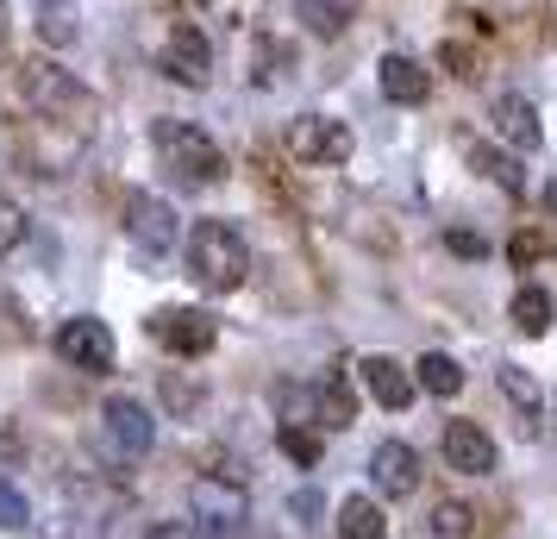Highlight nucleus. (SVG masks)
I'll return each mask as SVG.
<instances>
[{"mask_svg":"<svg viewBox=\"0 0 557 539\" xmlns=\"http://www.w3.org/2000/svg\"><path fill=\"white\" fill-rule=\"evenodd\" d=\"M188 277L213 295H232V289L251 277V252H245V238L238 226L226 220H201V226L188 232Z\"/></svg>","mask_w":557,"mask_h":539,"instance_id":"f257e3e1","label":"nucleus"},{"mask_svg":"<svg viewBox=\"0 0 557 539\" xmlns=\"http://www.w3.org/2000/svg\"><path fill=\"white\" fill-rule=\"evenodd\" d=\"M151 145H157V163L176 182H188V188H207V182L226 176V151H220L201 126H188V120H157Z\"/></svg>","mask_w":557,"mask_h":539,"instance_id":"f03ea898","label":"nucleus"},{"mask_svg":"<svg viewBox=\"0 0 557 539\" xmlns=\"http://www.w3.org/2000/svg\"><path fill=\"white\" fill-rule=\"evenodd\" d=\"M188 509H195V527H201V539H232L238 527H245V489L226 483V477H201V483L188 489Z\"/></svg>","mask_w":557,"mask_h":539,"instance_id":"7ed1b4c3","label":"nucleus"},{"mask_svg":"<svg viewBox=\"0 0 557 539\" xmlns=\"http://www.w3.org/2000/svg\"><path fill=\"white\" fill-rule=\"evenodd\" d=\"M126 238H132V252L163 257L170 245H176V207L157 201V195H132V207H126Z\"/></svg>","mask_w":557,"mask_h":539,"instance_id":"20e7f679","label":"nucleus"},{"mask_svg":"<svg viewBox=\"0 0 557 539\" xmlns=\"http://www.w3.org/2000/svg\"><path fill=\"white\" fill-rule=\"evenodd\" d=\"M57 358H70L76 370H107V364H113V333H107V320H95V314L63 320V327H57Z\"/></svg>","mask_w":557,"mask_h":539,"instance_id":"39448f33","label":"nucleus"},{"mask_svg":"<svg viewBox=\"0 0 557 539\" xmlns=\"http://www.w3.org/2000/svg\"><path fill=\"white\" fill-rule=\"evenodd\" d=\"M370 483H376V495H388V502H407V495L420 489V452H413L407 439H382L376 452H370Z\"/></svg>","mask_w":557,"mask_h":539,"instance_id":"423d86ee","label":"nucleus"},{"mask_svg":"<svg viewBox=\"0 0 557 539\" xmlns=\"http://www.w3.org/2000/svg\"><path fill=\"white\" fill-rule=\"evenodd\" d=\"M151 339L163 352H176V358H207L213 352V320L201 308H163L151 320Z\"/></svg>","mask_w":557,"mask_h":539,"instance_id":"0eeeda50","label":"nucleus"},{"mask_svg":"<svg viewBox=\"0 0 557 539\" xmlns=\"http://www.w3.org/2000/svg\"><path fill=\"white\" fill-rule=\"evenodd\" d=\"M288 151L301 157V163H345V157H351V132H345V120L307 113V120H295V132H288Z\"/></svg>","mask_w":557,"mask_h":539,"instance_id":"6e6552de","label":"nucleus"},{"mask_svg":"<svg viewBox=\"0 0 557 539\" xmlns=\"http://www.w3.org/2000/svg\"><path fill=\"white\" fill-rule=\"evenodd\" d=\"M163 70H170V82H182V88H207V76H213L207 32L182 20V26L170 32V45H163Z\"/></svg>","mask_w":557,"mask_h":539,"instance_id":"1a4fd4ad","label":"nucleus"},{"mask_svg":"<svg viewBox=\"0 0 557 539\" xmlns=\"http://www.w3.org/2000/svg\"><path fill=\"white\" fill-rule=\"evenodd\" d=\"M101 420H107V439H113L126 458H145V452H151L157 420H151V408H145V402H132V395H113V402L101 408Z\"/></svg>","mask_w":557,"mask_h":539,"instance_id":"9d476101","label":"nucleus"},{"mask_svg":"<svg viewBox=\"0 0 557 539\" xmlns=\"http://www.w3.org/2000/svg\"><path fill=\"white\" fill-rule=\"evenodd\" d=\"M445 464L463 470V477H488L495 470V439L482 433L476 420H451L445 427Z\"/></svg>","mask_w":557,"mask_h":539,"instance_id":"9b49d317","label":"nucleus"},{"mask_svg":"<svg viewBox=\"0 0 557 539\" xmlns=\"http://www.w3.org/2000/svg\"><path fill=\"white\" fill-rule=\"evenodd\" d=\"M376 82H382V95L395 107H420L432 95V76L413 63V57H401V51H388L382 57V70H376Z\"/></svg>","mask_w":557,"mask_h":539,"instance_id":"f8f14e48","label":"nucleus"},{"mask_svg":"<svg viewBox=\"0 0 557 539\" xmlns=\"http://www.w3.org/2000/svg\"><path fill=\"white\" fill-rule=\"evenodd\" d=\"M357 377H363V389L376 395L382 408H407V395H413V370L395 358H363L357 364Z\"/></svg>","mask_w":557,"mask_h":539,"instance_id":"ddd939ff","label":"nucleus"},{"mask_svg":"<svg viewBox=\"0 0 557 539\" xmlns=\"http://www.w3.org/2000/svg\"><path fill=\"white\" fill-rule=\"evenodd\" d=\"M488 120H495V132H502L507 145H520V151H539V113H532V101H520V95H495V107H488Z\"/></svg>","mask_w":557,"mask_h":539,"instance_id":"4468645a","label":"nucleus"},{"mask_svg":"<svg viewBox=\"0 0 557 539\" xmlns=\"http://www.w3.org/2000/svg\"><path fill=\"white\" fill-rule=\"evenodd\" d=\"M26 95L38 101V113H57V107H88V95H82L63 70H51V63H26Z\"/></svg>","mask_w":557,"mask_h":539,"instance_id":"2eb2a0df","label":"nucleus"},{"mask_svg":"<svg viewBox=\"0 0 557 539\" xmlns=\"http://www.w3.org/2000/svg\"><path fill=\"white\" fill-rule=\"evenodd\" d=\"M307 408H313V420H320V427H332V433H338V427H351V420H357V395H351V383H345V377H320V383L307 389Z\"/></svg>","mask_w":557,"mask_h":539,"instance_id":"dca6fc26","label":"nucleus"},{"mask_svg":"<svg viewBox=\"0 0 557 539\" xmlns=\"http://www.w3.org/2000/svg\"><path fill=\"white\" fill-rule=\"evenodd\" d=\"M295 13L313 38H338L357 20V0H295Z\"/></svg>","mask_w":557,"mask_h":539,"instance_id":"f3484780","label":"nucleus"},{"mask_svg":"<svg viewBox=\"0 0 557 539\" xmlns=\"http://www.w3.org/2000/svg\"><path fill=\"white\" fill-rule=\"evenodd\" d=\"M413 383L426 389V395H438V402H451L457 389H463V364L451 352H426V358L413 364Z\"/></svg>","mask_w":557,"mask_h":539,"instance_id":"a211bd4d","label":"nucleus"},{"mask_svg":"<svg viewBox=\"0 0 557 539\" xmlns=\"http://www.w3.org/2000/svg\"><path fill=\"white\" fill-rule=\"evenodd\" d=\"M76 32H82V13H76V0H38V38L45 45H76Z\"/></svg>","mask_w":557,"mask_h":539,"instance_id":"6ab92c4d","label":"nucleus"},{"mask_svg":"<svg viewBox=\"0 0 557 539\" xmlns=\"http://www.w3.org/2000/svg\"><path fill=\"white\" fill-rule=\"evenodd\" d=\"M338 539H388V520L370 495H351L345 509H338Z\"/></svg>","mask_w":557,"mask_h":539,"instance_id":"aec40b11","label":"nucleus"},{"mask_svg":"<svg viewBox=\"0 0 557 539\" xmlns=\"http://www.w3.org/2000/svg\"><path fill=\"white\" fill-rule=\"evenodd\" d=\"M513 327H520L527 339H539L545 327H552V295H545L539 283H527L520 295H513Z\"/></svg>","mask_w":557,"mask_h":539,"instance_id":"412c9836","label":"nucleus"},{"mask_svg":"<svg viewBox=\"0 0 557 539\" xmlns=\"http://www.w3.org/2000/svg\"><path fill=\"white\" fill-rule=\"evenodd\" d=\"M432 534L438 539H470L476 534V509H470V502H438V509H432Z\"/></svg>","mask_w":557,"mask_h":539,"instance_id":"4be33fe9","label":"nucleus"},{"mask_svg":"<svg viewBox=\"0 0 557 539\" xmlns=\"http://www.w3.org/2000/svg\"><path fill=\"white\" fill-rule=\"evenodd\" d=\"M276 445H282V458H295L301 470H313V464H320V452H326V445H320V433H307V427H295V420L276 433Z\"/></svg>","mask_w":557,"mask_h":539,"instance_id":"5701e85b","label":"nucleus"},{"mask_svg":"<svg viewBox=\"0 0 557 539\" xmlns=\"http://www.w3.org/2000/svg\"><path fill=\"white\" fill-rule=\"evenodd\" d=\"M470 157H476V170H482L488 182H502V188H520V163H513L507 151H495V145H476Z\"/></svg>","mask_w":557,"mask_h":539,"instance_id":"b1692460","label":"nucleus"},{"mask_svg":"<svg viewBox=\"0 0 557 539\" xmlns=\"http://www.w3.org/2000/svg\"><path fill=\"white\" fill-rule=\"evenodd\" d=\"M20 527H32V502L0 477V534H20Z\"/></svg>","mask_w":557,"mask_h":539,"instance_id":"393cba45","label":"nucleus"},{"mask_svg":"<svg viewBox=\"0 0 557 539\" xmlns=\"http://www.w3.org/2000/svg\"><path fill=\"white\" fill-rule=\"evenodd\" d=\"M502 395H507L520 414H539V383H532L527 370H513V364L502 370Z\"/></svg>","mask_w":557,"mask_h":539,"instance_id":"a878e982","label":"nucleus"},{"mask_svg":"<svg viewBox=\"0 0 557 539\" xmlns=\"http://www.w3.org/2000/svg\"><path fill=\"white\" fill-rule=\"evenodd\" d=\"M20 245H26V213H20V201L0 195V257L20 252Z\"/></svg>","mask_w":557,"mask_h":539,"instance_id":"bb28decb","label":"nucleus"},{"mask_svg":"<svg viewBox=\"0 0 557 539\" xmlns=\"http://www.w3.org/2000/svg\"><path fill=\"white\" fill-rule=\"evenodd\" d=\"M288 514H295V520H307V527H313V520L326 514V495H320V489H313V483H307V489H295V495H288Z\"/></svg>","mask_w":557,"mask_h":539,"instance_id":"cd10ccee","label":"nucleus"},{"mask_svg":"<svg viewBox=\"0 0 557 539\" xmlns=\"http://www.w3.org/2000/svg\"><path fill=\"white\" fill-rule=\"evenodd\" d=\"M163 402H170V414H182V420H188V414L201 408L207 395H201V389H188L182 377H170V389H163Z\"/></svg>","mask_w":557,"mask_h":539,"instance_id":"c85d7f7f","label":"nucleus"},{"mask_svg":"<svg viewBox=\"0 0 557 539\" xmlns=\"http://www.w3.org/2000/svg\"><path fill=\"white\" fill-rule=\"evenodd\" d=\"M445 245H451L457 257H482V252H488V238H482V232H445Z\"/></svg>","mask_w":557,"mask_h":539,"instance_id":"c756f323","label":"nucleus"},{"mask_svg":"<svg viewBox=\"0 0 557 539\" xmlns=\"http://www.w3.org/2000/svg\"><path fill=\"white\" fill-rule=\"evenodd\" d=\"M507 257H513V264H532V257H545V238H539V232H520V238L507 245Z\"/></svg>","mask_w":557,"mask_h":539,"instance_id":"7c9ffc66","label":"nucleus"},{"mask_svg":"<svg viewBox=\"0 0 557 539\" xmlns=\"http://www.w3.org/2000/svg\"><path fill=\"white\" fill-rule=\"evenodd\" d=\"M145 539H201V527H195V520H163V527H151Z\"/></svg>","mask_w":557,"mask_h":539,"instance_id":"2f4dec72","label":"nucleus"},{"mask_svg":"<svg viewBox=\"0 0 557 539\" xmlns=\"http://www.w3.org/2000/svg\"><path fill=\"white\" fill-rule=\"evenodd\" d=\"M438 57H445V63H451L457 76H476V70H470V51H457V45H445V51H438Z\"/></svg>","mask_w":557,"mask_h":539,"instance_id":"473e14b6","label":"nucleus"}]
</instances>
